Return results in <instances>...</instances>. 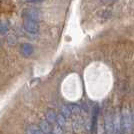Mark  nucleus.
<instances>
[{
	"label": "nucleus",
	"mask_w": 134,
	"mask_h": 134,
	"mask_svg": "<svg viewBox=\"0 0 134 134\" xmlns=\"http://www.w3.org/2000/svg\"><path fill=\"white\" fill-rule=\"evenodd\" d=\"M121 124H122V129L124 131L130 132L133 127V119L132 115L127 108H124L121 113Z\"/></svg>",
	"instance_id": "1"
},
{
	"label": "nucleus",
	"mask_w": 134,
	"mask_h": 134,
	"mask_svg": "<svg viewBox=\"0 0 134 134\" xmlns=\"http://www.w3.org/2000/svg\"><path fill=\"white\" fill-rule=\"evenodd\" d=\"M23 28L25 31H27L31 34H36L38 33L39 31V25L38 23L35 22V21H32V20H29V19H24L23 21Z\"/></svg>",
	"instance_id": "2"
},
{
	"label": "nucleus",
	"mask_w": 134,
	"mask_h": 134,
	"mask_svg": "<svg viewBox=\"0 0 134 134\" xmlns=\"http://www.w3.org/2000/svg\"><path fill=\"white\" fill-rule=\"evenodd\" d=\"M25 16L26 19L29 20H32L35 22H38L42 20V14L39 10H36V9H27L25 10Z\"/></svg>",
	"instance_id": "3"
},
{
	"label": "nucleus",
	"mask_w": 134,
	"mask_h": 134,
	"mask_svg": "<svg viewBox=\"0 0 134 134\" xmlns=\"http://www.w3.org/2000/svg\"><path fill=\"white\" fill-rule=\"evenodd\" d=\"M113 126H114V134H120L122 130V124H121V115L116 113L113 117Z\"/></svg>",
	"instance_id": "4"
},
{
	"label": "nucleus",
	"mask_w": 134,
	"mask_h": 134,
	"mask_svg": "<svg viewBox=\"0 0 134 134\" xmlns=\"http://www.w3.org/2000/svg\"><path fill=\"white\" fill-rule=\"evenodd\" d=\"M33 46L30 44V43H23L21 45V48H20V52L24 57H29L33 53Z\"/></svg>",
	"instance_id": "5"
},
{
	"label": "nucleus",
	"mask_w": 134,
	"mask_h": 134,
	"mask_svg": "<svg viewBox=\"0 0 134 134\" xmlns=\"http://www.w3.org/2000/svg\"><path fill=\"white\" fill-rule=\"evenodd\" d=\"M105 129L108 134L114 133V126H113V118L110 114H107L105 116Z\"/></svg>",
	"instance_id": "6"
},
{
	"label": "nucleus",
	"mask_w": 134,
	"mask_h": 134,
	"mask_svg": "<svg viewBox=\"0 0 134 134\" xmlns=\"http://www.w3.org/2000/svg\"><path fill=\"white\" fill-rule=\"evenodd\" d=\"M39 128L44 134H52L53 126H52L48 121H46V120H42V121L40 122Z\"/></svg>",
	"instance_id": "7"
},
{
	"label": "nucleus",
	"mask_w": 134,
	"mask_h": 134,
	"mask_svg": "<svg viewBox=\"0 0 134 134\" xmlns=\"http://www.w3.org/2000/svg\"><path fill=\"white\" fill-rule=\"evenodd\" d=\"M45 117H46V121L50 123V124H55L56 123V118H57V114L53 110H48L45 114Z\"/></svg>",
	"instance_id": "8"
},
{
	"label": "nucleus",
	"mask_w": 134,
	"mask_h": 134,
	"mask_svg": "<svg viewBox=\"0 0 134 134\" xmlns=\"http://www.w3.org/2000/svg\"><path fill=\"white\" fill-rule=\"evenodd\" d=\"M26 134H44V133L40 130L39 127H37L35 125H30L26 129Z\"/></svg>",
	"instance_id": "9"
},
{
	"label": "nucleus",
	"mask_w": 134,
	"mask_h": 134,
	"mask_svg": "<svg viewBox=\"0 0 134 134\" xmlns=\"http://www.w3.org/2000/svg\"><path fill=\"white\" fill-rule=\"evenodd\" d=\"M61 114L64 116V117L66 118V119H69V118L71 117L72 113H71V110H70L69 106H67V105H63V106L61 107Z\"/></svg>",
	"instance_id": "10"
},
{
	"label": "nucleus",
	"mask_w": 134,
	"mask_h": 134,
	"mask_svg": "<svg viewBox=\"0 0 134 134\" xmlns=\"http://www.w3.org/2000/svg\"><path fill=\"white\" fill-rule=\"evenodd\" d=\"M56 123H57L60 127L64 128V127L66 126V118L64 117L61 113H60V114H58V115H57V118H56Z\"/></svg>",
	"instance_id": "11"
},
{
	"label": "nucleus",
	"mask_w": 134,
	"mask_h": 134,
	"mask_svg": "<svg viewBox=\"0 0 134 134\" xmlns=\"http://www.w3.org/2000/svg\"><path fill=\"white\" fill-rule=\"evenodd\" d=\"M69 108H70V110H71V113H72V115H79L80 113H81V108L77 105H69Z\"/></svg>",
	"instance_id": "12"
},
{
	"label": "nucleus",
	"mask_w": 134,
	"mask_h": 134,
	"mask_svg": "<svg viewBox=\"0 0 134 134\" xmlns=\"http://www.w3.org/2000/svg\"><path fill=\"white\" fill-rule=\"evenodd\" d=\"M52 134H64V131H63V128L60 127L57 123H55L53 125V129H52Z\"/></svg>",
	"instance_id": "13"
},
{
	"label": "nucleus",
	"mask_w": 134,
	"mask_h": 134,
	"mask_svg": "<svg viewBox=\"0 0 134 134\" xmlns=\"http://www.w3.org/2000/svg\"><path fill=\"white\" fill-rule=\"evenodd\" d=\"M25 1H29V2H38V1H41V0H25Z\"/></svg>",
	"instance_id": "14"
},
{
	"label": "nucleus",
	"mask_w": 134,
	"mask_h": 134,
	"mask_svg": "<svg viewBox=\"0 0 134 134\" xmlns=\"http://www.w3.org/2000/svg\"><path fill=\"white\" fill-rule=\"evenodd\" d=\"M132 119H133V124H134V113L132 114Z\"/></svg>",
	"instance_id": "15"
},
{
	"label": "nucleus",
	"mask_w": 134,
	"mask_h": 134,
	"mask_svg": "<svg viewBox=\"0 0 134 134\" xmlns=\"http://www.w3.org/2000/svg\"><path fill=\"white\" fill-rule=\"evenodd\" d=\"M105 1H114V0H105Z\"/></svg>",
	"instance_id": "16"
}]
</instances>
